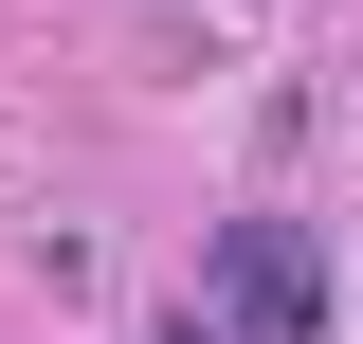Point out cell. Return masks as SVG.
<instances>
[{"label":"cell","mask_w":363,"mask_h":344,"mask_svg":"<svg viewBox=\"0 0 363 344\" xmlns=\"http://www.w3.org/2000/svg\"><path fill=\"white\" fill-rule=\"evenodd\" d=\"M200 290H218V326H255V344H327V236L309 217H218Z\"/></svg>","instance_id":"6da1fadb"}]
</instances>
